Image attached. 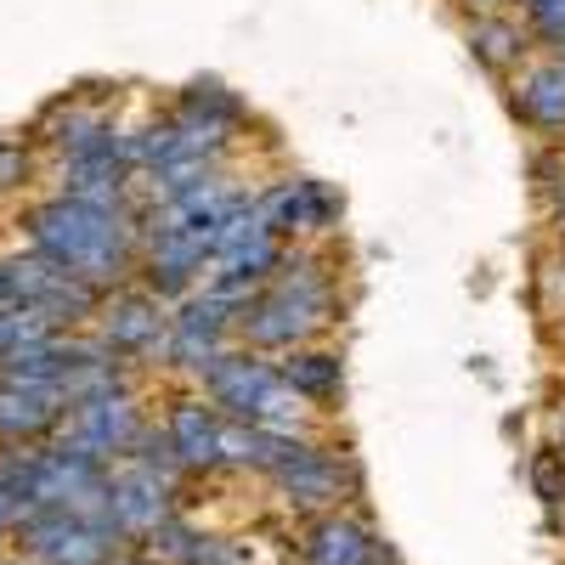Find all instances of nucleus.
<instances>
[{"label": "nucleus", "instance_id": "nucleus-1", "mask_svg": "<svg viewBox=\"0 0 565 565\" xmlns=\"http://www.w3.org/2000/svg\"><path fill=\"white\" fill-rule=\"evenodd\" d=\"M29 249L103 295L130 266V226L119 210H97V204H79V199L57 193V199L29 210Z\"/></svg>", "mask_w": 565, "mask_h": 565}, {"label": "nucleus", "instance_id": "nucleus-2", "mask_svg": "<svg viewBox=\"0 0 565 565\" xmlns=\"http://www.w3.org/2000/svg\"><path fill=\"white\" fill-rule=\"evenodd\" d=\"M282 277L271 282V289L260 300H249L238 317H244V334L255 345H300L306 334H317V328L328 322V311H334V295H328V277L311 266V260H277Z\"/></svg>", "mask_w": 565, "mask_h": 565}, {"label": "nucleus", "instance_id": "nucleus-3", "mask_svg": "<svg viewBox=\"0 0 565 565\" xmlns=\"http://www.w3.org/2000/svg\"><path fill=\"white\" fill-rule=\"evenodd\" d=\"M204 385L210 396L232 413V424H255V430H289L300 418V402H289V385H282V373L266 367L260 356L238 351V356H215L204 367Z\"/></svg>", "mask_w": 565, "mask_h": 565}, {"label": "nucleus", "instance_id": "nucleus-4", "mask_svg": "<svg viewBox=\"0 0 565 565\" xmlns=\"http://www.w3.org/2000/svg\"><path fill=\"white\" fill-rule=\"evenodd\" d=\"M12 543L23 548L29 565H108L119 559V532L103 521H85L68 509H23Z\"/></svg>", "mask_w": 565, "mask_h": 565}, {"label": "nucleus", "instance_id": "nucleus-5", "mask_svg": "<svg viewBox=\"0 0 565 565\" xmlns=\"http://www.w3.org/2000/svg\"><path fill=\"white\" fill-rule=\"evenodd\" d=\"M136 436H141V413H136L130 391H114V396H97V402L68 407V441H74L79 452H90L97 463L130 458Z\"/></svg>", "mask_w": 565, "mask_h": 565}, {"label": "nucleus", "instance_id": "nucleus-6", "mask_svg": "<svg viewBox=\"0 0 565 565\" xmlns=\"http://www.w3.org/2000/svg\"><path fill=\"white\" fill-rule=\"evenodd\" d=\"M108 509H114V526H119L125 543L130 537H153L170 521V476L141 469V463L108 469Z\"/></svg>", "mask_w": 565, "mask_h": 565}, {"label": "nucleus", "instance_id": "nucleus-7", "mask_svg": "<svg viewBox=\"0 0 565 565\" xmlns=\"http://www.w3.org/2000/svg\"><path fill=\"white\" fill-rule=\"evenodd\" d=\"M97 311H103V340L97 345L108 356H153L159 340L170 345V322L159 317L153 295H114Z\"/></svg>", "mask_w": 565, "mask_h": 565}, {"label": "nucleus", "instance_id": "nucleus-8", "mask_svg": "<svg viewBox=\"0 0 565 565\" xmlns=\"http://www.w3.org/2000/svg\"><path fill=\"white\" fill-rule=\"evenodd\" d=\"M271 481L282 487V498L300 503V509H334V503H345V487L356 476L340 458H328L322 447H300L282 469H271Z\"/></svg>", "mask_w": 565, "mask_h": 565}, {"label": "nucleus", "instance_id": "nucleus-9", "mask_svg": "<svg viewBox=\"0 0 565 565\" xmlns=\"http://www.w3.org/2000/svg\"><path fill=\"white\" fill-rule=\"evenodd\" d=\"M63 418H68V402L57 391L0 380V447H40V436H52Z\"/></svg>", "mask_w": 565, "mask_h": 565}, {"label": "nucleus", "instance_id": "nucleus-10", "mask_svg": "<svg viewBox=\"0 0 565 565\" xmlns=\"http://www.w3.org/2000/svg\"><path fill=\"white\" fill-rule=\"evenodd\" d=\"M164 436H170L175 469H215L221 463V418L204 402H175Z\"/></svg>", "mask_w": 565, "mask_h": 565}, {"label": "nucleus", "instance_id": "nucleus-11", "mask_svg": "<svg viewBox=\"0 0 565 565\" xmlns=\"http://www.w3.org/2000/svg\"><path fill=\"white\" fill-rule=\"evenodd\" d=\"M306 559L311 565H380V543L351 514H322L306 537Z\"/></svg>", "mask_w": 565, "mask_h": 565}, {"label": "nucleus", "instance_id": "nucleus-12", "mask_svg": "<svg viewBox=\"0 0 565 565\" xmlns=\"http://www.w3.org/2000/svg\"><path fill=\"white\" fill-rule=\"evenodd\" d=\"M255 215H260V226L271 232V238H277V232H311V226H328L334 199H328L317 181H289V186H277Z\"/></svg>", "mask_w": 565, "mask_h": 565}, {"label": "nucleus", "instance_id": "nucleus-13", "mask_svg": "<svg viewBox=\"0 0 565 565\" xmlns=\"http://www.w3.org/2000/svg\"><path fill=\"white\" fill-rule=\"evenodd\" d=\"M514 103L537 130H565V63H537L514 85Z\"/></svg>", "mask_w": 565, "mask_h": 565}, {"label": "nucleus", "instance_id": "nucleus-14", "mask_svg": "<svg viewBox=\"0 0 565 565\" xmlns=\"http://www.w3.org/2000/svg\"><path fill=\"white\" fill-rule=\"evenodd\" d=\"M282 385L295 391V402H334L340 396V356L300 351V356L282 362Z\"/></svg>", "mask_w": 565, "mask_h": 565}, {"label": "nucleus", "instance_id": "nucleus-15", "mask_svg": "<svg viewBox=\"0 0 565 565\" xmlns=\"http://www.w3.org/2000/svg\"><path fill=\"white\" fill-rule=\"evenodd\" d=\"M114 141V125L97 114V108H63L57 119H52V148L63 153V159H79V153H97V148H108Z\"/></svg>", "mask_w": 565, "mask_h": 565}, {"label": "nucleus", "instance_id": "nucleus-16", "mask_svg": "<svg viewBox=\"0 0 565 565\" xmlns=\"http://www.w3.org/2000/svg\"><path fill=\"white\" fill-rule=\"evenodd\" d=\"M469 45H476V57H481V63H492V68H514V63L526 57L532 34H526V23H514V18H481L476 29H469Z\"/></svg>", "mask_w": 565, "mask_h": 565}, {"label": "nucleus", "instance_id": "nucleus-17", "mask_svg": "<svg viewBox=\"0 0 565 565\" xmlns=\"http://www.w3.org/2000/svg\"><path fill=\"white\" fill-rule=\"evenodd\" d=\"M45 334H57V328L45 322L40 311H0V367H7L23 345L45 340Z\"/></svg>", "mask_w": 565, "mask_h": 565}, {"label": "nucleus", "instance_id": "nucleus-18", "mask_svg": "<svg viewBox=\"0 0 565 565\" xmlns=\"http://www.w3.org/2000/svg\"><path fill=\"white\" fill-rule=\"evenodd\" d=\"M526 34H543L548 45H565V0H526Z\"/></svg>", "mask_w": 565, "mask_h": 565}, {"label": "nucleus", "instance_id": "nucleus-19", "mask_svg": "<svg viewBox=\"0 0 565 565\" xmlns=\"http://www.w3.org/2000/svg\"><path fill=\"white\" fill-rule=\"evenodd\" d=\"M532 476H537V492H543L548 503H559V498H565V487H559V458H537Z\"/></svg>", "mask_w": 565, "mask_h": 565}, {"label": "nucleus", "instance_id": "nucleus-20", "mask_svg": "<svg viewBox=\"0 0 565 565\" xmlns=\"http://www.w3.org/2000/svg\"><path fill=\"white\" fill-rule=\"evenodd\" d=\"M18 514H23V503L7 492V487H0V543H7L12 537V526H18Z\"/></svg>", "mask_w": 565, "mask_h": 565}, {"label": "nucleus", "instance_id": "nucleus-21", "mask_svg": "<svg viewBox=\"0 0 565 565\" xmlns=\"http://www.w3.org/2000/svg\"><path fill=\"white\" fill-rule=\"evenodd\" d=\"M18 170H29L23 148H0V186H12V181H18Z\"/></svg>", "mask_w": 565, "mask_h": 565}, {"label": "nucleus", "instance_id": "nucleus-22", "mask_svg": "<svg viewBox=\"0 0 565 565\" xmlns=\"http://www.w3.org/2000/svg\"><path fill=\"white\" fill-rule=\"evenodd\" d=\"M108 565H153V559H108Z\"/></svg>", "mask_w": 565, "mask_h": 565}, {"label": "nucleus", "instance_id": "nucleus-23", "mask_svg": "<svg viewBox=\"0 0 565 565\" xmlns=\"http://www.w3.org/2000/svg\"><path fill=\"white\" fill-rule=\"evenodd\" d=\"M559 226H565V193H559Z\"/></svg>", "mask_w": 565, "mask_h": 565}, {"label": "nucleus", "instance_id": "nucleus-24", "mask_svg": "<svg viewBox=\"0 0 565 565\" xmlns=\"http://www.w3.org/2000/svg\"><path fill=\"white\" fill-rule=\"evenodd\" d=\"M0 565H29V559H0Z\"/></svg>", "mask_w": 565, "mask_h": 565}, {"label": "nucleus", "instance_id": "nucleus-25", "mask_svg": "<svg viewBox=\"0 0 565 565\" xmlns=\"http://www.w3.org/2000/svg\"><path fill=\"white\" fill-rule=\"evenodd\" d=\"M559 52H565V45H559ZM559 63H565V57H559Z\"/></svg>", "mask_w": 565, "mask_h": 565}]
</instances>
